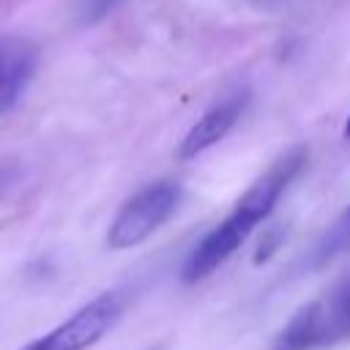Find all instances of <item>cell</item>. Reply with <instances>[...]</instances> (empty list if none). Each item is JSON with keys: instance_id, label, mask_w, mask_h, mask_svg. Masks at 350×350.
<instances>
[{"instance_id": "12", "label": "cell", "mask_w": 350, "mask_h": 350, "mask_svg": "<svg viewBox=\"0 0 350 350\" xmlns=\"http://www.w3.org/2000/svg\"><path fill=\"white\" fill-rule=\"evenodd\" d=\"M254 3H271V0H254Z\"/></svg>"}, {"instance_id": "9", "label": "cell", "mask_w": 350, "mask_h": 350, "mask_svg": "<svg viewBox=\"0 0 350 350\" xmlns=\"http://www.w3.org/2000/svg\"><path fill=\"white\" fill-rule=\"evenodd\" d=\"M282 238H284V232L279 230V227H271L265 235H262V243L257 246V252H254V262L257 265H262L276 249H279V243H282Z\"/></svg>"}, {"instance_id": "4", "label": "cell", "mask_w": 350, "mask_h": 350, "mask_svg": "<svg viewBox=\"0 0 350 350\" xmlns=\"http://www.w3.org/2000/svg\"><path fill=\"white\" fill-rule=\"evenodd\" d=\"M38 52L33 41L22 36L0 38V115H5L25 93L36 74Z\"/></svg>"}, {"instance_id": "6", "label": "cell", "mask_w": 350, "mask_h": 350, "mask_svg": "<svg viewBox=\"0 0 350 350\" xmlns=\"http://www.w3.org/2000/svg\"><path fill=\"white\" fill-rule=\"evenodd\" d=\"M314 306H317V347L345 339L350 334V276H345L325 295H320Z\"/></svg>"}, {"instance_id": "8", "label": "cell", "mask_w": 350, "mask_h": 350, "mask_svg": "<svg viewBox=\"0 0 350 350\" xmlns=\"http://www.w3.org/2000/svg\"><path fill=\"white\" fill-rule=\"evenodd\" d=\"M120 0H77V16L82 25H93L104 19Z\"/></svg>"}, {"instance_id": "2", "label": "cell", "mask_w": 350, "mask_h": 350, "mask_svg": "<svg viewBox=\"0 0 350 350\" xmlns=\"http://www.w3.org/2000/svg\"><path fill=\"white\" fill-rule=\"evenodd\" d=\"M180 197V189L170 180H156L137 191L131 200L123 202V208L115 213L107 243L112 249H131L142 243L148 235H153L175 211Z\"/></svg>"}, {"instance_id": "10", "label": "cell", "mask_w": 350, "mask_h": 350, "mask_svg": "<svg viewBox=\"0 0 350 350\" xmlns=\"http://www.w3.org/2000/svg\"><path fill=\"white\" fill-rule=\"evenodd\" d=\"M345 134H347V139H350V118H347V123H345Z\"/></svg>"}, {"instance_id": "7", "label": "cell", "mask_w": 350, "mask_h": 350, "mask_svg": "<svg viewBox=\"0 0 350 350\" xmlns=\"http://www.w3.org/2000/svg\"><path fill=\"white\" fill-rule=\"evenodd\" d=\"M350 249V208L325 230V235L314 243L312 254H309V268H320L328 260L339 257L342 252Z\"/></svg>"}, {"instance_id": "5", "label": "cell", "mask_w": 350, "mask_h": 350, "mask_svg": "<svg viewBox=\"0 0 350 350\" xmlns=\"http://www.w3.org/2000/svg\"><path fill=\"white\" fill-rule=\"evenodd\" d=\"M243 104H246V96L243 93H235L224 101H219L216 107H211L191 129L189 134L183 137L180 148H178V156L180 159H194L197 153H202L205 148L216 145L238 120V115L243 112Z\"/></svg>"}, {"instance_id": "3", "label": "cell", "mask_w": 350, "mask_h": 350, "mask_svg": "<svg viewBox=\"0 0 350 350\" xmlns=\"http://www.w3.org/2000/svg\"><path fill=\"white\" fill-rule=\"evenodd\" d=\"M123 314V295L118 290L101 293L90 304H85L66 323L52 328L46 336L30 342L22 350H88L96 345Z\"/></svg>"}, {"instance_id": "11", "label": "cell", "mask_w": 350, "mask_h": 350, "mask_svg": "<svg viewBox=\"0 0 350 350\" xmlns=\"http://www.w3.org/2000/svg\"><path fill=\"white\" fill-rule=\"evenodd\" d=\"M3 180H5V178H3V172H0V191H3Z\"/></svg>"}, {"instance_id": "1", "label": "cell", "mask_w": 350, "mask_h": 350, "mask_svg": "<svg viewBox=\"0 0 350 350\" xmlns=\"http://www.w3.org/2000/svg\"><path fill=\"white\" fill-rule=\"evenodd\" d=\"M306 164V148H290L287 153H282L246 191L243 197L235 202V208L227 213V219L221 224H216L186 257L183 262V282L186 284H197L200 279L211 276L243 241L246 235L273 211V205L279 202L282 191L301 175Z\"/></svg>"}]
</instances>
